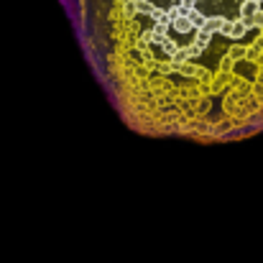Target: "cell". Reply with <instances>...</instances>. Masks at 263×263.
<instances>
[{"label":"cell","instance_id":"obj_1","mask_svg":"<svg viewBox=\"0 0 263 263\" xmlns=\"http://www.w3.org/2000/svg\"><path fill=\"white\" fill-rule=\"evenodd\" d=\"M120 123L199 146L263 133V0H59Z\"/></svg>","mask_w":263,"mask_h":263}]
</instances>
